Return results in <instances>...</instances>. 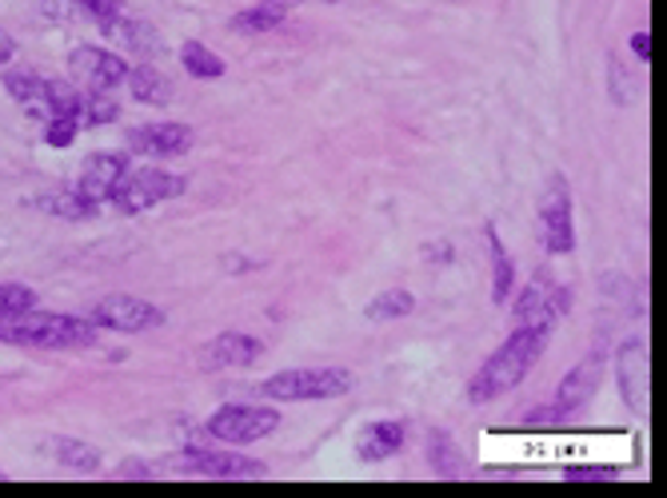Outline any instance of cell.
Wrapping results in <instances>:
<instances>
[{
    "mask_svg": "<svg viewBox=\"0 0 667 498\" xmlns=\"http://www.w3.org/2000/svg\"><path fill=\"white\" fill-rule=\"evenodd\" d=\"M564 311H568V287H527L516 303L520 328H532V323L551 328Z\"/></svg>",
    "mask_w": 667,
    "mask_h": 498,
    "instance_id": "cell-13",
    "label": "cell"
},
{
    "mask_svg": "<svg viewBox=\"0 0 667 498\" xmlns=\"http://www.w3.org/2000/svg\"><path fill=\"white\" fill-rule=\"evenodd\" d=\"M512 296V259L504 255V247H495V276H492V299L500 303V299Z\"/></svg>",
    "mask_w": 667,
    "mask_h": 498,
    "instance_id": "cell-27",
    "label": "cell"
},
{
    "mask_svg": "<svg viewBox=\"0 0 667 498\" xmlns=\"http://www.w3.org/2000/svg\"><path fill=\"white\" fill-rule=\"evenodd\" d=\"M76 132H80V120H76V117L44 120V140H48L53 148H68V144L76 140Z\"/></svg>",
    "mask_w": 667,
    "mask_h": 498,
    "instance_id": "cell-26",
    "label": "cell"
},
{
    "mask_svg": "<svg viewBox=\"0 0 667 498\" xmlns=\"http://www.w3.org/2000/svg\"><path fill=\"white\" fill-rule=\"evenodd\" d=\"M193 148V128L188 124H149L129 132V152L141 156H184Z\"/></svg>",
    "mask_w": 667,
    "mask_h": 498,
    "instance_id": "cell-9",
    "label": "cell"
},
{
    "mask_svg": "<svg viewBox=\"0 0 667 498\" xmlns=\"http://www.w3.org/2000/svg\"><path fill=\"white\" fill-rule=\"evenodd\" d=\"M68 68H73V80L85 85V92H117L129 80V64L105 48H76L68 56Z\"/></svg>",
    "mask_w": 667,
    "mask_h": 498,
    "instance_id": "cell-6",
    "label": "cell"
},
{
    "mask_svg": "<svg viewBox=\"0 0 667 498\" xmlns=\"http://www.w3.org/2000/svg\"><path fill=\"white\" fill-rule=\"evenodd\" d=\"M264 4H276V9H284V12H288V9H296V4H300V0H264Z\"/></svg>",
    "mask_w": 667,
    "mask_h": 498,
    "instance_id": "cell-33",
    "label": "cell"
},
{
    "mask_svg": "<svg viewBox=\"0 0 667 498\" xmlns=\"http://www.w3.org/2000/svg\"><path fill=\"white\" fill-rule=\"evenodd\" d=\"M29 308H36V291H29L24 284H0V319L21 316Z\"/></svg>",
    "mask_w": 667,
    "mask_h": 498,
    "instance_id": "cell-25",
    "label": "cell"
},
{
    "mask_svg": "<svg viewBox=\"0 0 667 498\" xmlns=\"http://www.w3.org/2000/svg\"><path fill=\"white\" fill-rule=\"evenodd\" d=\"M276 427H281V414L272 411V407L232 403V407H220V411L208 419V435L220 439V443L248 446L256 443V439H269Z\"/></svg>",
    "mask_w": 667,
    "mask_h": 498,
    "instance_id": "cell-5",
    "label": "cell"
},
{
    "mask_svg": "<svg viewBox=\"0 0 667 498\" xmlns=\"http://www.w3.org/2000/svg\"><path fill=\"white\" fill-rule=\"evenodd\" d=\"M100 32H105V36H112V41H120L124 48H141V53H149L152 44H156V36H152L149 24L129 21L124 12H120V16H112L108 24H100Z\"/></svg>",
    "mask_w": 667,
    "mask_h": 498,
    "instance_id": "cell-20",
    "label": "cell"
},
{
    "mask_svg": "<svg viewBox=\"0 0 667 498\" xmlns=\"http://www.w3.org/2000/svg\"><path fill=\"white\" fill-rule=\"evenodd\" d=\"M76 9L85 12V16H92L97 24H108L112 16L124 12V0H76Z\"/></svg>",
    "mask_w": 667,
    "mask_h": 498,
    "instance_id": "cell-28",
    "label": "cell"
},
{
    "mask_svg": "<svg viewBox=\"0 0 667 498\" xmlns=\"http://www.w3.org/2000/svg\"><path fill=\"white\" fill-rule=\"evenodd\" d=\"M129 88L141 104H168V96H173V85H168L156 68H149V64L129 68Z\"/></svg>",
    "mask_w": 667,
    "mask_h": 498,
    "instance_id": "cell-16",
    "label": "cell"
},
{
    "mask_svg": "<svg viewBox=\"0 0 667 498\" xmlns=\"http://www.w3.org/2000/svg\"><path fill=\"white\" fill-rule=\"evenodd\" d=\"M181 64L188 68V76H196V80H220V76H225V60H220L212 48H205L200 41L184 44Z\"/></svg>",
    "mask_w": 667,
    "mask_h": 498,
    "instance_id": "cell-19",
    "label": "cell"
},
{
    "mask_svg": "<svg viewBox=\"0 0 667 498\" xmlns=\"http://www.w3.org/2000/svg\"><path fill=\"white\" fill-rule=\"evenodd\" d=\"M284 16L288 12L284 9H276V4H252V9H244L240 16H232V29L237 32H244V36H260V32H276L284 24Z\"/></svg>",
    "mask_w": 667,
    "mask_h": 498,
    "instance_id": "cell-18",
    "label": "cell"
},
{
    "mask_svg": "<svg viewBox=\"0 0 667 498\" xmlns=\"http://www.w3.org/2000/svg\"><path fill=\"white\" fill-rule=\"evenodd\" d=\"M644 391V343H639V351H635V372H627L624 367V399L627 403H635V395Z\"/></svg>",
    "mask_w": 667,
    "mask_h": 498,
    "instance_id": "cell-29",
    "label": "cell"
},
{
    "mask_svg": "<svg viewBox=\"0 0 667 498\" xmlns=\"http://www.w3.org/2000/svg\"><path fill=\"white\" fill-rule=\"evenodd\" d=\"M53 215H61V220H88V215H97V200H88L85 191H56L53 200L44 203Z\"/></svg>",
    "mask_w": 667,
    "mask_h": 498,
    "instance_id": "cell-24",
    "label": "cell"
},
{
    "mask_svg": "<svg viewBox=\"0 0 667 498\" xmlns=\"http://www.w3.org/2000/svg\"><path fill=\"white\" fill-rule=\"evenodd\" d=\"M352 391V372H340V367H313V372H281L272 379L260 383V395L264 399H276V403H304V399H340V395Z\"/></svg>",
    "mask_w": 667,
    "mask_h": 498,
    "instance_id": "cell-3",
    "label": "cell"
},
{
    "mask_svg": "<svg viewBox=\"0 0 667 498\" xmlns=\"http://www.w3.org/2000/svg\"><path fill=\"white\" fill-rule=\"evenodd\" d=\"M260 340L252 335H240V331H225V335H216L212 343L200 347V367L205 372H228V367H248L252 359H260Z\"/></svg>",
    "mask_w": 667,
    "mask_h": 498,
    "instance_id": "cell-8",
    "label": "cell"
},
{
    "mask_svg": "<svg viewBox=\"0 0 667 498\" xmlns=\"http://www.w3.org/2000/svg\"><path fill=\"white\" fill-rule=\"evenodd\" d=\"M595 383H600V355H588V359H583L580 367L560 383V391H556V399H551V411L560 414V419L568 411H576V407L595 391Z\"/></svg>",
    "mask_w": 667,
    "mask_h": 498,
    "instance_id": "cell-14",
    "label": "cell"
},
{
    "mask_svg": "<svg viewBox=\"0 0 667 498\" xmlns=\"http://www.w3.org/2000/svg\"><path fill=\"white\" fill-rule=\"evenodd\" d=\"M181 471H196V475H212V478H248V475H264V463L244 455H232V451H193L188 458L176 463Z\"/></svg>",
    "mask_w": 667,
    "mask_h": 498,
    "instance_id": "cell-12",
    "label": "cell"
},
{
    "mask_svg": "<svg viewBox=\"0 0 667 498\" xmlns=\"http://www.w3.org/2000/svg\"><path fill=\"white\" fill-rule=\"evenodd\" d=\"M12 53H17V41H12L9 32L0 29V64H9V60H12Z\"/></svg>",
    "mask_w": 667,
    "mask_h": 498,
    "instance_id": "cell-30",
    "label": "cell"
},
{
    "mask_svg": "<svg viewBox=\"0 0 667 498\" xmlns=\"http://www.w3.org/2000/svg\"><path fill=\"white\" fill-rule=\"evenodd\" d=\"M404 446V427L400 423H372L364 427V435H360V443H356V451H360V458H368V463H380V458H392Z\"/></svg>",
    "mask_w": 667,
    "mask_h": 498,
    "instance_id": "cell-15",
    "label": "cell"
},
{
    "mask_svg": "<svg viewBox=\"0 0 667 498\" xmlns=\"http://www.w3.org/2000/svg\"><path fill=\"white\" fill-rule=\"evenodd\" d=\"M92 323H97V328H108V331H129V335H136V331L161 328L164 311L152 308V303H144V299H136V296H108L92 308Z\"/></svg>",
    "mask_w": 667,
    "mask_h": 498,
    "instance_id": "cell-7",
    "label": "cell"
},
{
    "mask_svg": "<svg viewBox=\"0 0 667 498\" xmlns=\"http://www.w3.org/2000/svg\"><path fill=\"white\" fill-rule=\"evenodd\" d=\"M0 343H12V347H41V351L92 347V343H97V323L29 308V311H21V316L0 319Z\"/></svg>",
    "mask_w": 667,
    "mask_h": 498,
    "instance_id": "cell-2",
    "label": "cell"
},
{
    "mask_svg": "<svg viewBox=\"0 0 667 498\" xmlns=\"http://www.w3.org/2000/svg\"><path fill=\"white\" fill-rule=\"evenodd\" d=\"M328 4H336V0H328Z\"/></svg>",
    "mask_w": 667,
    "mask_h": 498,
    "instance_id": "cell-34",
    "label": "cell"
},
{
    "mask_svg": "<svg viewBox=\"0 0 667 498\" xmlns=\"http://www.w3.org/2000/svg\"><path fill=\"white\" fill-rule=\"evenodd\" d=\"M632 53L639 56V60H647V53H652V44H647V32H635V41H632Z\"/></svg>",
    "mask_w": 667,
    "mask_h": 498,
    "instance_id": "cell-31",
    "label": "cell"
},
{
    "mask_svg": "<svg viewBox=\"0 0 667 498\" xmlns=\"http://www.w3.org/2000/svg\"><path fill=\"white\" fill-rule=\"evenodd\" d=\"M117 117L120 108L112 100V92H80V100H76V120L80 124H112Z\"/></svg>",
    "mask_w": 667,
    "mask_h": 498,
    "instance_id": "cell-23",
    "label": "cell"
},
{
    "mask_svg": "<svg viewBox=\"0 0 667 498\" xmlns=\"http://www.w3.org/2000/svg\"><path fill=\"white\" fill-rule=\"evenodd\" d=\"M548 331L551 328H539V323L512 331V340H507L504 347L495 351L492 359L475 372L472 387H468V399H472V403H492V399H500L504 391L520 387L524 375L536 367L539 351H544V343H548Z\"/></svg>",
    "mask_w": 667,
    "mask_h": 498,
    "instance_id": "cell-1",
    "label": "cell"
},
{
    "mask_svg": "<svg viewBox=\"0 0 667 498\" xmlns=\"http://www.w3.org/2000/svg\"><path fill=\"white\" fill-rule=\"evenodd\" d=\"M416 311V299L408 296V291H400V287H392V291H380L372 303L364 308V316L372 319V323H392V319H404Z\"/></svg>",
    "mask_w": 667,
    "mask_h": 498,
    "instance_id": "cell-21",
    "label": "cell"
},
{
    "mask_svg": "<svg viewBox=\"0 0 667 498\" xmlns=\"http://www.w3.org/2000/svg\"><path fill=\"white\" fill-rule=\"evenodd\" d=\"M181 191H184L181 176H173V171H164V168H144V171H129L108 200H112L117 212L136 215V212H149V208H156V203H164V200H176Z\"/></svg>",
    "mask_w": 667,
    "mask_h": 498,
    "instance_id": "cell-4",
    "label": "cell"
},
{
    "mask_svg": "<svg viewBox=\"0 0 667 498\" xmlns=\"http://www.w3.org/2000/svg\"><path fill=\"white\" fill-rule=\"evenodd\" d=\"M424 255H440V264H448V255H452V247H448V244H440V247H424Z\"/></svg>",
    "mask_w": 667,
    "mask_h": 498,
    "instance_id": "cell-32",
    "label": "cell"
},
{
    "mask_svg": "<svg viewBox=\"0 0 667 498\" xmlns=\"http://www.w3.org/2000/svg\"><path fill=\"white\" fill-rule=\"evenodd\" d=\"M544 244L548 252L568 255L576 247V232H571V200L564 184H551L548 200H544Z\"/></svg>",
    "mask_w": 667,
    "mask_h": 498,
    "instance_id": "cell-11",
    "label": "cell"
},
{
    "mask_svg": "<svg viewBox=\"0 0 667 498\" xmlns=\"http://www.w3.org/2000/svg\"><path fill=\"white\" fill-rule=\"evenodd\" d=\"M124 176H129V159L117 156V152H97V156H88L85 168H80V191H85L88 200L105 203L108 196L120 188Z\"/></svg>",
    "mask_w": 667,
    "mask_h": 498,
    "instance_id": "cell-10",
    "label": "cell"
},
{
    "mask_svg": "<svg viewBox=\"0 0 667 498\" xmlns=\"http://www.w3.org/2000/svg\"><path fill=\"white\" fill-rule=\"evenodd\" d=\"M4 88H9L12 100H21L29 112L44 117V80L33 73H4Z\"/></svg>",
    "mask_w": 667,
    "mask_h": 498,
    "instance_id": "cell-22",
    "label": "cell"
},
{
    "mask_svg": "<svg viewBox=\"0 0 667 498\" xmlns=\"http://www.w3.org/2000/svg\"><path fill=\"white\" fill-rule=\"evenodd\" d=\"M44 451H48L53 458H61V463H65V467H73V471H97L100 467L97 446L80 443V439H48V443H44Z\"/></svg>",
    "mask_w": 667,
    "mask_h": 498,
    "instance_id": "cell-17",
    "label": "cell"
}]
</instances>
